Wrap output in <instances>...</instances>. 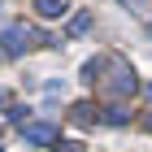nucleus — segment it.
<instances>
[{
  "label": "nucleus",
  "instance_id": "12",
  "mask_svg": "<svg viewBox=\"0 0 152 152\" xmlns=\"http://www.w3.org/2000/svg\"><path fill=\"white\" fill-rule=\"evenodd\" d=\"M148 39H152V22H148Z\"/></svg>",
  "mask_w": 152,
  "mask_h": 152
},
{
  "label": "nucleus",
  "instance_id": "1",
  "mask_svg": "<svg viewBox=\"0 0 152 152\" xmlns=\"http://www.w3.org/2000/svg\"><path fill=\"white\" fill-rule=\"evenodd\" d=\"M39 44H57V39L39 35L35 26H26V22L4 26V35H0V52H4V57H22V52H31V48H39Z\"/></svg>",
  "mask_w": 152,
  "mask_h": 152
},
{
  "label": "nucleus",
  "instance_id": "6",
  "mask_svg": "<svg viewBox=\"0 0 152 152\" xmlns=\"http://www.w3.org/2000/svg\"><path fill=\"white\" fill-rule=\"evenodd\" d=\"M100 122H104V126H126V122H130V113H126L122 104H109L104 113H100Z\"/></svg>",
  "mask_w": 152,
  "mask_h": 152
},
{
  "label": "nucleus",
  "instance_id": "10",
  "mask_svg": "<svg viewBox=\"0 0 152 152\" xmlns=\"http://www.w3.org/2000/svg\"><path fill=\"white\" fill-rule=\"evenodd\" d=\"M4 109H9V91H0V113H4Z\"/></svg>",
  "mask_w": 152,
  "mask_h": 152
},
{
  "label": "nucleus",
  "instance_id": "8",
  "mask_svg": "<svg viewBox=\"0 0 152 152\" xmlns=\"http://www.w3.org/2000/svg\"><path fill=\"white\" fill-rule=\"evenodd\" d=\"M52 152H83V143H78V139H57Z\"/></svg>",
  "mask_w": 152,
  "mask_h": 152
},
{
  "label": "nucleus",
  "instance_id": "9",
  "mask_svg": "<svg viewBox=\"0 0 152 152\" xmlns=\"http://www.w3.org/2000/svg\"><path fill=\"white\" fill-rule=\"evenodd\" d=\"M26 113H31V109H22V104H13V109H9V122H26Z\"/></svg>",
  "mask_w": 152,
  "mask_h": 152
},
{
  "label": "nucleus",
  "instance_id": "5",
  "mask_svg": "<svg viewBox=\"0 0 152 152\" xmlns=\"http://www.w3.org/2000/svg\"><path fill=\"white\" fill-rule=\"evenodd\" d=\"M70 122H74V126H91V122H100V117H96L91 104H74L70 109Z\"/></svg>",
  "mask_w": 152,
  "mask_h": 152
},
{
  "label": "nucleus",
  "instance_id": "4",
  "mask_svg": "<svg viewBox=\"0 0 152 152\" xmlns=\"http://www.w3.org/2000/svg\"><path fill=\"white\" fill-rule=\"evenodd\" d=\"M35 13L48 18V22L52 18H65V0H35Z\"/></svg>",
  "mask_w": 152,
  "mask_h": 152
},
{
  "label": "nucleus",
  "instance_id": "7",
  "mask_svg": "<svg viewBox=\"0 0 152 152\" xmlns=\"http://www.w3.org/2000/svg\"><path fill=\"white\" fill-rule=\"evenodd\" d=\"M87 26H91V18H87V13H78V18H70V35H83Z\"/></svg>",
  "mask_w": 152,
  "mask_h": 152
},
{
  "label": "nucleus",
  "instance_id": "3",
  "mask_svg": "<svg viewBox=\"0 0 152 152\" xmlns=\"http://www.w3.org/2000/svg\"><path fill=\"white\" fill-rule=\"evenodd\" d=\"M22 139L26 143H57V122H22Z\"/></svg>",
  "mask_w": 152,
  "mask_h": 152
},
{
  "label": "nucleus",
  "instance_id": "2",
  "mask_svg": "<svg viewBox=\"0 0 152 152\" xmlns=\"http://www.w3.org/2000/svg\"><path fill=\"white\" fill-rule=\"evenodd\" d=\"M104 70H109V78H104L109 100H126V96H135V91H139L135 70H130V61H126V57H104Z\"/></svg>",
  "mask_w": 152,
  "mask_h": 152
},
{
  "label": "nucleus",
  "instance_id": "11",
  "mask_svg": "<svg viewBox=\"0 0 152 152\" xmlns=\"http://www.w3.org/2000/svg\"><path fill=\"white\" fill-rule=\"evenodd\" d=\"M148 100H152V83H148Z\"/></svg>",
  "mask_w": 152,
  "mask_h": 152
}]
</instances>
